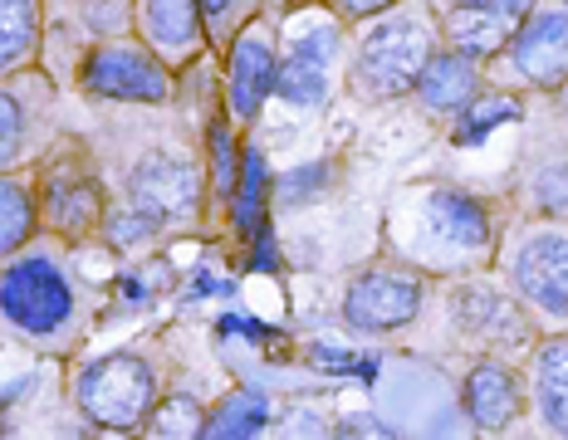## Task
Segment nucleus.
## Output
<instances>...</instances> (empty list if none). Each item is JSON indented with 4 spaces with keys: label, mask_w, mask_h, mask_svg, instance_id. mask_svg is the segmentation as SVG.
Segmentation results:
<instances>
[{
    "label": "nucleus",
    "mask_w": 568,
    "mask_h": 440,
    "mask_svg": "<svg viewBox=\"0 0 568 440\" xmlns=\"http://www.w3.org/2000/svg\"><path fill=\"white\" fill-rule=\"evenodd\" d=\"M0 314L30 338H50L74 314V294H69V279L59 275V265L20 259L0 275Z\"/></svg>",
    "instance_id": "1"
},
{
    "label": "nucleus",
    "mask_w": 568,
    "mask_h": 440,
    "mask_svg": "<svg viewBox=\"0 0 568 440\" xmlns=\"http://www.w3.org/2000/svg\"><path fill=\"white\" fill-rule=\"evenodd\" d=\"M79 407L89 411V421L113 426V431H128L142 416L152 411V372L142 358H128V352H113V358H99L84 367L79 377Z\"/></svg>",
    "instance_id": "2"
},
{
    "label": "nucleus",
    "mask_w": 568,
    "mask_h": 440,
    "mask_svg": "<svg viewBox=\"0 0 568 440\" xmlns=\"http://www.w3.org/2000/svg\"><path fill=\"white\" fill-rule=\"evenodd\" d=\"M432 59V34L417 20H383L358 54V83L377 99H393V93L412 89L417 74Z\"/></svg>",
    "instance_id": "3"
},
{
    "label": "nucleus",
    "mask_w": 568,
    "mask_h": 440,
    "mask_svg": "<svg viewBox=\"0 0 568 440\" xmlns=\"http://www.w3.org/2000/svg\"><path fill=\"white\" fill-rule=\"evenodd\" d=\"M417 308H422V284L417 279L373 269V275L353 279L348 299H343V318L363 332H393L402 324H412Z\"/></svg>",
    "instance_id": "4"
},
{
    "label": "nucleus",
    "mask_w": 568,
    "mask_h": 440,
    "mask_svg": "<svg viewBox=\"0 0 568 440\" xmlns=\"http://www.w3.org/2000/svg\"><path fill=\"white\" fill-rule=\"evenodd\" d=\"M84 89L99 99H123V103H168V74L152 54L142 50H99L84 64Z\"/></svg>",
    "instance_id": "5"
},
{
    "label": "nucleus",
    "mask_w": 568,
    "mask_h": 440,
    "mask_svg": "<svg viewBox=\"0 0 568 440\" xmlns=\"http://www.w3.org/2000/svg\"><path fill=\"white\" fill-rule=\"evenodd\" d=\"M196 166L182 162V157H168V152H152V157L138 162L133 182H128V196H133V206L142 216L152 221H182L186 211L196 206Z\"/></svg>",
    "instance_id": "6"
},
{
    "label": "nucleus",
    "mask_w": 568,
    "mask_h": 440,
    "mask_svg": "<svg viewBox=\"0 0 568 440\" xmlns=\"http://www.w3.org/2000/svg\"><path fill=\"white\" fill-rule=\"evenodd\" d=\"M510 275H515V289L535 308H544V314H568V241L564 235H554V231L529 235V241L519 245Z\"/></svg>",
    "instance_id": "7"
},
{
    "label": "nucleus",
    "mask_w": 568,
    "mask_h": 440,
    "mask_svg": "<svg viewBox=\"0 0 568 440\" xmlns=\"http://www.w3.org/2000/svg\"><path fill=\"white\" fill-rule=\"evenodd\" d=\"M510 54H515V69L529 83H544V89L564 83L568 79V10H544L525 30H515Z\"/></svg>",
    "instance_id": "8"
},
{
    "label": "nucleus",
    "mask_w": 568,
    "mask_h": 440,
    "mask_svg": "<svg viewBox=\"0 0 568 440\" xmlns=\"http://www.w3.org/2000/svg\"><path fill=\"white\" fill-rule=\"evenodd\" d=\"M334 50H338V30L334 25H318V30L304 34V40L284 54V64L275 74L280 99L294 103V109H314V103H324V93H328V59H334Z\"/></svg>",
    "instance_id": "9"
},
{
    "label": "nucleus",
    "mask_w": 568,
    "mask_h": 440,
    "mask_svg": "<svg viewBox=\"0 0 568 440\" xmlns=\"http://www.w3.org/2000/svg\"><path fill=\"white\" fill-rule=\"evenodd\" d=\"M275 54H270V44L260 40V34H241L235 40V54H231V113L241 117V123H251V117L265 109L270 89H275Z\"/></svg>",
    "instance_id": "10"
},
{
    "label": "nucleus",
    "mask_w": 568,
    "mask_h": 440,
    "mask_svg": "<svg viewBox=\"0 0 568 440\" xmlns=\"http://www.w3.org/2000/svg\"><path fill=\"white\" fill-rule=\"evenodd\" d=\"M519 20H510L500 6H490V0H466V6L452 10V20H446V34H452L456 54L466 59H490L500 54L505 44L515 40Z\"/></svg>",
    "instance_id": "11"
},
{
    "label": "nucleus",
    "mask_w": 568,
    "mask_h": 440,
    "mask_svg": "<svg viewBox=\"0 0 568 440\" xmlns=\"http://www.w3.org/2000/svg\"><path fill=\"white\" fill-rule=\"evenodd\" d=\"M456 318L466 332H480V338L490 342H519L525 338V318H519V308L505 299V294L485 289V284H466V289L456 294Z\"/></svg>",
    "instance_id": "12"
},
{
    "label": "nucleus",
    "mask_w": 568,
    "mask_h": 440,
    "mask_svg": "<svg viewBox=\"0 0 568 440\" xmlns=\"http://www.w3.org/2000/svg\"><path fill=\"white\" fill-rule=\"evenodd\" d=\"M466 411L480 431H500V426H510V416L519 411L515 377L505 372L500 362H480L476 372L466 377Z\"/></svg>",
    "instance_id": "13"
},
{
    "label": "nucleus",
    "mask_w": 568,
    "mask_h": 440,
    "mask_svg": "<svg viewBox=\"0 0 568 440\" xmlns=\"http://www.w3.org/2000/svg\"><path fill=\"white\" fill-rule=\"evenodd\" d=\"M417 89L432 113L466 109V103L476 99V64H470L466 54H432L426 69L417 74Z\"/></svg>",
    "instance_id": "14"
},
{
    "label": "nucleus",
    "mask_w": 568,
    "mask_h": 440,
    "mask_svg": "<svg viewBox=\"0 0 568 440\" xmlns=\"http://www.w3.org/2000/svg\"><path fill=\"white\" fill-rule=\"evenodd\" d=\"M432 235L452 241L460 249H480L490 241V216L476 196L466 192H436L432 196Z\"/></svg>",
    "instance_id": "15"
},
{
    "label": "nucleus",
    "mask_w": 568,
    "mask_h": 440,
    "mask_svg": "<svg viewBox=\"0 0 568 440\" xmlns=\"http://www.w3.org/2000/svg\"><path fill=\"white\" fill-rule=\"evenodd\" d=\"M535 391H539V411L554 431L568 436V338L564 342H549L539 352V367H535Z\"/></svg>",
    "instance_id": "16"
},
{
    "label": "nucleus",
    "mask_w": 568,
    "mask_h": 440,
    "mask_svg": "<svg viewBox=\"0 0 568 440\" xmlns=\"http://www.w3.org/2000/svg\"><path fill=\"white\" fill-rule=\"evenodd\" d=\"M50 216L64 225V231H84L99 216V186L79 172H59L50 176Z\"/></svg>",
    "instance_id": "17"
},
{
    "label": "nucleus",
    "mask_w": 568,
    "mask_h": 440,
    "mask_svg": "<svg viewBox=\"0 0 568 440\" xmlns=\"http://www.w3.org/2000/svg\"><path fill=\"white\" fill-rule=\"evenodd\" d=\"M34 34H40V6L34 0H0V74L34 50Z\"/></svg>",
    "instance_id": "18"
},
{
    "label": "nucleus",
    "mask_w": 568,
    "mask_h": 440,
    "mask_svg": "<svg viewBox=\"0 0 568 440\" xmlns=\"http://www.w3.org/2000/svg\"><path fill=\"white\" fill-rule=\"evenodd\" d=\"M148 34L162 50H186L196 40V0H148Z\"/></svg>",
    "instance_id": "19"
},
{
    "label": "nucleus",
    "mask_w": 568,
    "mask_h": 440,
    "mask_svg": "<svg viewBox=\"0 0 568 440\" xmlns=\"http://www.w3.org/2000/svg\"><path fill=\"white\" fill-rule=\"evenodd\" d=\"M265 397L260 391H235L216 407V416L206 421V431L201 436H216V440H241V436H255L260 426H265Z\"/></svg>",
    "instance_id": "20"
},
{
    "label": "nucleus",
    "mask_w": 568,
    "mask_h": 440,
    "mask_svg": "<svg viewBox=\"0 0 568 440\" xmlns=\"http://www.w3.org/2000/svg\"><path fill=\"white\" fill-rule=\"evenodd\" d=\"M515 117H519L515 99H505V93H480V99H470L466 113H460L456 142H460V147H476V142H485L500 123H515Z\"/></svg>",
    "instance_id": "21"
},
{
    "label": "nucleus",
    "mask_w": 568,
    "mask_h": 440,
    "mask_svg": "<svg viewBox=\"0 0 568 440\" xmlns=\"http://www.w3.org/2000/svg\"><path fill=\"white\" fill-rule=\"evenodd\" d=\"M265 157L260 152H245L241 162V182H235V231L241 235H255L260 231V216H265Z\"/></svg>",
    "instance_id": "22"
},
{
    "label": "nucleus",
    "mask_w": 568,
    "mask_h": 440,
    "mask_svg": "<svg viewBox=\"0 0 568 440\" xmlns=\"http://www.w3.org/2000/svg\"><path fill=\"white\" fill-rule=\"evenodd\" d=\"M30 231H34V206H30L26 186H16V182L0 176V255H10V249L26 245Z\"/></svg>",
    "instance_id": "23"
},
{
    "label": "nucleus",
    "mask_w": 568,
    "mask_h": 440,
    "mask_svg": "<svg viewBox=\"0 0 568 440\" xmlns=\"http://www.w3.org/2000/svg\"><path fill=\"white\" fill-rule=\"evenodd\" d=\"M152 431L158 436H201L206 431V416H201L192 397H168L158 407V416H152Z\"/></svg>",
    "instance_id": "24"
},
{
    "label": "nucleus",
    "mask_w": 568,
    "mask_h": 440,
    "mask_svg": "<svg viewBox=\"0 0 568 440\" xmlns=\"http://www.w3.org/2000/svg\"><path fill=\"white\" fill-rule=\"evenodd\" d=\"M310 358L324 367V372H338V377H368L377 372V358H353V352H343V348H328V342H318V348H310Z\"/></svg>",
    "instance_id": "25"
},
{
    "label": "nucleus",
    "mask_w": 568,
    "mask_h": 440,
    "mask_svg": "<svg viewBox=\"0 0 568 440\" xmlns=\"http://www.w3.org/2000/svg\"><path fill=\"white\" fill-rule=\"evenodd\" d=\"M211 172H216V186L221 192H235V147H231V133L226 123H211Z\"/></svg>",
    "instance_id": "26"
},
{
    "label": "nucleus",
    "mask_w": 568,
    "mask_h": 440,
    "mask_svg": "<svg viewBox=\"0 0 568 440\" xmlns=\"http://www.w3.org/2000/svg\"><path fill=\"white\" fill-rule=\"evenodd\" d=\"M324 186H328V166H324V162H310V166H300V172L284 176L280 196H284V201H310V196L324 192Z\"/></svg>",
    "instance_id": "27"
},
{
    "label": "nucleus",
    "mask_w": 568,
    "mask_h": 440,
    "mask_svg": "<svg viewBox=\"0 0 568 440\" xmlns=\"http://www.w3.org/2000/svg\"><path fill=\"white\" fill-rule=\"evenodd\" d=\"M152 216H142V211L133 206V211H123V216H109V241L113 245H138V241H148L152 235Z\"/></svg>",
    "instance_id": "28"
},
{
    "label": "nucleus",
    "mask_w": 568,
    "mask_h": 440,
    "mask_svg": "<svg viewBox=\"0 0 568 440\" xmlns=\"http://www.w3.org/2000/svg\"><path fill=\"white\" fill-rule=\"evenodd\" d=\"M20 152V103L0 93V166Z\"/></svg>",
    "instance_id": "29"
},
{
    "label": "nucleus",
    "mask_w": 568,
    "mask_h": 440,
    "mask_svg": "<svg viewBox=\"0 0 568 440\" xmlns=\"http://www.w3.org/2000/svg\"><path fill=\"white\" fill-rule=\"evenodd\" d=\"M539 201H544V211H554V206H568V166H564V172H549V176H544V186H539Z\"/></svg>",
    "instance_id": "30"
},
{
    "label": "nucleus",
    "mask_w": 568,
    "mask_h": 440,
    "mask_svg": "<svg viewBox=\"0 0 568 440\" xmlns=\"http://www.w3.org/2000/svg\"><path fill=\"white\" fill-rule=\"evenodd\" d=\"M221 332L226 338H265V324H255V318H221Z\"/></svg>",
    "instance_id": "31"
},
{
    "label": "nucleus",
    "mask_w": 568,
    "mask_h": 440,
    "mask_svg": "<svg viewBox=\"0 0 568 440\" xmlns=\"http://www.w3.org/2000/svg\"><path fill=\"white\" fill-rule=\"evenodd\" d=\"M280 259H275V245H270V235H265V225L255 231V269H275Z\"/></svg>",
    "instance_id": "32"
},
{
    "label": "nucleus",
    "mask_w": 568,
    "mask_h": 440,
    "mask_svg": "<svg viewBox=\"0 0 568 440\" xmlns=\"http://www.w3.org/2000/svg\"><path fill=\"white\" fill-rule=\"evenodd\" d=\"M201 294H231V284H221V279H211L206 269L192 279V299H201Z\"/></svg>",
    "instance_id": "33"
},
{
    "label": "nucleus",
    "mask_w": 568,
    "mask_h": 440,
    "mask_svg": "<svg viewBox=\"0 0 568 440\" xmlns=\"http://www.w3.org/2000/svg\"><path fill=\"white\" fill-rule=\"evenodd\" d=\"M393 0H343V10L348 16H377V10H387Z\"/></svg>",
    "instance_id": "34"
},
{
    "label": "nucleus",
    "mask_w": 568,
    "mask_h": 440,
    "mask_svg": "<svg viewBox=\"0 0 568 440\" xmlns=\"http://www.w3.org/2000/svg\"><path fill=\"white\" fill-rule=\"evenodd\" d=\"M490 6H500L510 20H525L529 10H535V0H490Z\"/></svg>",
    "instance_id": "35"
},
{
    "label": "nucleus",
    "mask_w": 568,
    "mask_h": 440,
    "mask_svg": "<svg viewBox=\"0 0 568 440\" xmlns=\"http://www.w3.org/2000/svg\"><path fill=\"white\" fill-rule=\"evenodd\" d=\"M196 6H201V10H206V16H221V10H226V6H231V0H196Z\"/></svg>",
    "instance_id": "36"
}]
</instances>
